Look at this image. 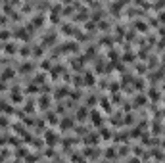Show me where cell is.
Returning <instances> with one entry per match:
<instances>
[{
	"instance_id": "9c48e42d",
	"label": "cell",
	"mask_w": 165,
	"mask_h": 163,
	"mask_svg": "<svg viewBox=\"0 0 165 163\" xmlns=\"http://www.w3.org/2000/svg\"><path fill=\"white\" fill-rule=\"evenodd\" d=\"M136 29H138V31H146V29H148V27H146V23H142V21H138V23H136Z\"/></svg>"
},
{
	"instance_id": "6da1fadb",
	"label": "cell",
	"mask_w": 165,
	"mask_h": 163,
	"mask_svg": "<svg viewBox=\"0 0 165 163\" xmlns=\"http://www.w3.org/2000/svg\"><path fill=\"white\" fill-rule=\"evenodd\" d=\"M44 140H46L48 146H54L56 142H58V134H54L52 130H46V134H44Z\"/></svg>"
},
{
	"instance_id": "7a4b0ae2",
	"label": "cell",
	"mask_w": 165,
	"mask_h": 163,
	"mask_svg": "<svg viewBox=\"0 0 165 163\" xmlns=\"http://www.w3.org/2000/svg\"><path fill=\"white\" fill-rule=\"evenodd\" d=\"M90 119H92V123H94V125H102V115H100L98 111H92L90 113Z\"/></svg>"
},
{
	"instance_id": "30bf717a",
	"label": "cell",
	"mask_w": 165,
	"mask_h": 163,
	"mask_svg": "<svg viewBox=\"0 0 165 163\" xmlns=\"http://www.w3.org/2000/svg\"><path fill=\"white\" fill-rule=\"evenodd\" d=\"M86 117V109H79V113H77V119H84Z\"/></svg>"
},
{
	"instance_id": "7c38bea8",
	"label": "cell",
	"mask_w": 165,
	"mask_h": 163,
	"mask_svg": "<svg viewBox=\"0 0 165 163\" xmlns=\"http://www.w3.org/2000/svg\"><path fill=\"white\" fill-rule=\"evenodd\" d=\"M142 104H146V98L138 96V98H136V106H142Z\"/></svg>"
},
{
	"instance_id": "277c9868",
	"label": "cell",
	"mask_w": 165,
	"mask_h": 163,
	"mask_svg": "<svg viewBox=\"0 0 165 163\" xmlns=\"http://www.w3.org/2000/svg\"><path fill=\"white\" fill-rule=\"evenodd\" d=\"M83 83H86L88 87H92V84H94V75H92V73H86L84 79H83Z\"/></svg>"
},
{
	"instance_id": "ba28073f",
	"label": "cell",
	"mask_w": 165,
	"mask_h": 163,
	"mask_svg": "<svg viewBox=\"0 0 165 163\" xmlns=\"http://www.w3.org/2000/svg\"><path fill=\"white\" fill-rule=\"evenodd\" d=\"M48 123H52V125H56L58 123V117L54 115V113H52V115H48Z\"/></svg>"
},
{
	"instance_id": "9a60e30c",
	"label": "cell",
	"mask_w": 165,
	"mask_h": 163,
	"mask_svg": "<svg viewBox=\"0 0 165 163\" xmlns=\"http://www.w3.org/2000/svg\"><path fill=\"white\" fill-rule=\"evenodd\" d=\"M106 156H108V157H115V150H108Z\"/></svg>"
},
{
	"instance_id": "4fadbf2b",
	"label": "cell",
	"mask_w": 165,
	"mask_h": 163,
	"mask_svg": "<svg viewBox=\"0 0 165 163\" xmlns=\"http://www.w3.org/2000/svg\"><path fill=\"white\" fill-rule=\"evenodd\" d=\"M0 127H8V119H4V117H0Z\"/></svg>"
},
{
	"instance_id": "3957f363",
	"label": "cell",
	"mask_w": 165,
	"mask_h": 163,
	"mask_svg": "<svg viewBox=\"0 0 165 163\" xmlns=\"http://www.w3.org/2000/svg\"><path fill=\"white\" fill-rule=\"evenodd\" d=\"M39 108H41V109H48V108H50V98H48V96H42Z\"/></svg>"
},
{
	"instance_id": "5b68a950",
	"label": "cell",
	"mask_w": 165,
	"mask_h": 163,
	"mask_svg": "<svg viewBox=\"0 0 165 163\" xmlns=\"http://www.w3.org/2000/svg\"><path fill=\"white\" fill-rule=\"evenodd\" d=\"M71 127H73V121L71 119H63L62 121V129H71Z\"/></svg>"
},
{
	"instance_id": "52a82bcc",
	"label": "cell",
	"mask_w": 165,
	"mask_h": 163,
	"mask_svg": "<svg viewBox=\"0 0 165 163\" xmlns=\"http://www.w3.org/2000/svg\"><path fill=\"white\" fill-rule=\"evenodd\" d=\"M65 94H67V90H65V88H60V90L56 92V98H63Z\"/></svg>"
},
{
	"instance_id": "8992f818",
	"label": "cell",
	"mask_w": 165,
	"mask_h": 163,
	"mask_svg": "<svg viewBox=\"0 0 165 163\" xmlns=\"http://www.w3.org/2000/svg\"><path fill=\"white\" fill-rule=\"evenodd\" d=\"M12 77H14V69H6L2 73V79H12Z\"/></svg>"
},
{
	"instance_id": "8fae6325",
	"label": "cell",
	"mask_w": 165,
	"mask_h": 163,
	"mask_svg": "<svg viewBox=\"0 0 165 163\" xmlns=\"http://www.w3.org/2000/svg\"><path fill=\"white\" fill-rule=\"evenodd\" d=\"M31 67H33V65H31V63H23V65H21V67H19V69H21L23 73H27V71H29Z\"/></svg>"
},
{
	"instance_id": "5bb4252c",
	"label": "cell",
	"mask_w": 165,
	"mask_h": 163,
	"mask_svg": "<svg viewBox=\"0 0 165 163\" xmlns=\"http://www.w3.org/2000/svg\"><path fill=\"white\" fill-rule=\"evenodd\" d=\"M8 36H10V33H8V31H2V33H0V39H8Z\"/></svg>"
}]
</instances>
